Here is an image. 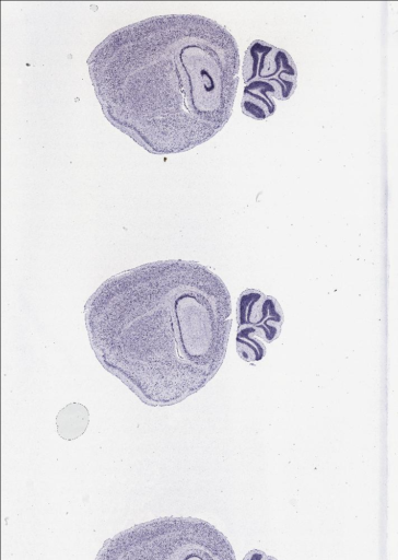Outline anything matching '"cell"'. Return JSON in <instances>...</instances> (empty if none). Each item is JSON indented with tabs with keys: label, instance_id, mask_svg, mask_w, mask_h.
Here are the masks:
<instances>
[{
	"label": "cell",
	"instance_id": "obj_2",
	"mask_svg": "<svg viewBox=\"0 0 398 560\" xmlns=\"http://www.w3.org/2000/svg\"><path fill=\"white\" fill-rule=\"evenodd\" d=\"M99 363L142 402L175 405L219 371L232 326L227 288L197 261L161 260L107 279L84 308Z\"/></svg>",
	"mask_w": 398,
	"mask_h": 560
},
{
	"label": "cell",
	"instance_id": "obj_7",
	"mask_svg": "<svg viewBox=\"0 0 398 560\" xmlns=\"http://www.w3.org/2000/svg\"><path fill=\"white\" fill-rule=\"evenodd\" d=\"M267 557L262 550L254 549L248 551L243 560H266Z\"/></svg>",
	"mask_w": 398,
	"mask_h": 560
},
{
	"label": "cell",
	"instance_id": "obj_1",
	"mask_svg": "<svg viewBox=\"0 0 398 560\" xmlns=\"http://www.w3.org/2000/svg\"><path fill=\"white\" fill-rule=\"evenodd\" d=\"M87 67L106 119L145 151L174 154L207 142L230 119L239 52L218 22L169 14L113 32Z\"/></svg>",
	"mask_w": 398,
	"mask_h": 560
},
{
	"label": "cell",
	"instance_id": "obj_3",
	"mask_svg": "<svg viewBox=\"0 0 398 560\" xmlns=\"http://www.w3.org/2000/svg\"><path fill=\"white\" fill-rule=\"evenodd\" d=\"M95 560H236L229 539L207 521L160 517L105 541Z\"/></svg>",
	"mask_w": 398,
	"mask_h": 560
},
{
	"label": "cell",
	"instance_id": "obj_5",
	"mask_svg": "<svg viewBox=\"0 0 398 560\" xmlns=\"http://www.w3.org/2000/svg\"><path fill=\"white\" fill-rule=\"evenodd\" d=\"M237 311V345L251 337H262L270 342L279 334L282 313L272 298L251 290L244 292L238 300Z\"/></svg>",
	"mask_w": 398,
	"mask_h": 560
},
{
	"label": "cell",
	"instance_id": "obj_4",
	"mask_svg": "<svg viewBox=\"0 0 398 560\" xmlns=\"http://www.w3.org/2000/svg\"><path fill=\"white\" fill-rule=\"evenodd\" d=\"M297 71L288 51L254 40L243 62L244 94L276 108L273 98L285 101L296 89Z\"/></svg>",
	"mask_w": 398,
	"mask_h": 560
},
{
	"label": "cell",
	"instance_id": "obj_6",
	"mask_svg": "<svg viewBox=\"0 0 398 560\" xmlns=\"http://www.w3.org/2000/svg\"><path fill=\"white\" fill-rule=\"evenodd\" d=\"M89 411L79 402H70L56 417L58 434L68 441L81 436L89 424Z\"/></svg>",
	"mask_w": 398,
	"mask_h": 560
},
{
	"label": "cell",
	"instance_id": "obj_8",
	"mask_svg": "<svg viewBox=\"0 0 398 560\" xmlns=\"http://www.w3.org/2000/svg\"><path fill=\"white\" fill-rule=\"evenodd\" d=\"M266 560H277L274 557L268 556Z\"/></svg>",
	"mask_w": 398,
	"mask_h": 560
}]
</instances>
